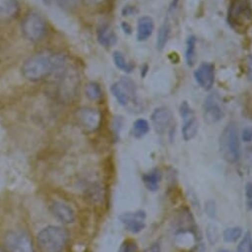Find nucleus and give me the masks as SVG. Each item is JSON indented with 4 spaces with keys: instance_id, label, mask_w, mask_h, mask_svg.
Listing matches in <instances>:
<instances>
[{
    "instance_id": "nucleus-30",
    "label": "nucleus",
    "mask_w": 252,
    "mask_h": 252,
    "mask_svg": "<svg viewBox=\"0 0 252 252\" xmlns=\"http://www.w3.org/2000/svg\"><path fill=\"white\" fill-rule=\"evenodd\" d=\"M205 212L207 216L211 219H215L217 216V206L216 202L213 200H209L205 204Z\"/></svg>"
},
{
    "instance_id": "nucleus-18",
    "label": "nucleus",
    "mask_w": 252,
    "mask_h": 252,
    "mask_svg": "<svg viewBox=\"0 0 252 252\" xmlns=\"http://www.w3.org/2000/svg\"><path fill=\"white\" fill-rule=\"evenodd\" d=\"M97 40L100 45L110 47L116 44L117 38L111 28L107 24H103L97 29Z\"/></svg>"
},
{
    "instance_id": "nucleus-7",
    "label": "nucleus",
    "mask_w": 252,
    "mask_h": 252,
    "mask_svg": "<svg viewBox=\"0 0 252 252\" xmlns=\"http://www.w3.org/2000/svg\"><path fill=\"white\" fill-rule=\"evenodd\" d=\"M60 86L58 88V95L62 101H73L78 94L79 78L74 71L68 70L60 79Z\"/></svg>"
},
{
    "instance_id": "nucleus-36",
    "label": "nucleus",
    "mask_w": 252,
    "mask_h": 252,
    "mask_svg": "<svg viewBox=\"0 0 252 252\" xmlns=\"http://www.w3.org/2000/svg\"><path fill=\"white\" fill-rule=\"evenodd\" d=\"M245 196L248 200H252V183H247L245 186Z\"/></svg>"
},
{
    "instance_id": "nucleus-22",
    "label": "nucleus",
    "mask_w": 252,
    "mask_h": 252,
    "mask_svg": "<svg viewBox=\"0 0 252 252\" xmlns=\"http://www.w3.org/2000/svg\"><path fill=\"white\" fill-rule=\"evenodd\" d=\"M150 130V126L147 120L145 119H137L133 123V127H132V135L135 138H142L145 136Z\"/></svg>"
},
{
    "instance_id": "nucleus-9",
    "label": "nucleus",
    "mask_w": 252,
    "mask_h": 252,
    "mask_svg": "<svg viewBox=\"0 0 252 252\" xmlns=\"http://www.w3.org/2000/svg\"><path fill=\"white\" fill-rule=\"evenodd\" d=\"M119 220L124 224L128 231L131 233H139L145 228L146 214L144 211H137L133 213H124L118 217Z\"/></svg>"
},
{
    "instance_id": "nucleus-28",
    "label": "nucleus",
    "mask_w": 252,
    "mask_h": 252,
    "mask_svg": "<svg viewBox=\"0 0 252 252\" xmlns=\"http://www.w3.org/2000/svg\"><path fill=\"white\" fill-rule=\"evenodd\" d=\"M207 237H208V240L211 244H215L218 242L219 238H220V232H219V229L218 227L213 224V223H210L207 227Z\"/></svg>"
},
{
    "instance_id": "nucleus-32",
    "label": "nucleus",
    "mask_w": 252,
    "mask_h": 252,
    "mask_svg": "<svg viewBox=\"0 0 252 252\" xmlns=\"http://www.w3.org/2000/svg\"><path fill=\"white\" fill-rule=\"evenodd\" d=\"M90 199H92L94 202H97L101 198V189L97 186H94L90 190Z\"/></svg>"
},
{
    "instance_id": "nucleus-21",
    "label": "nucleus",
    "mask_w": 252,
    "mask_h": 252,
    "mask_svg": "<svg viewBox=\"0 0 252 252\" xmlns=\"http://www.w3.org/2000/svg\"><path fill=\"white\" fill-rule=\"evenodd\" d=\"M112 57H113V62H114L116 68H118L119 70L126 72V73H131L132 70L134 69V66L126 61V59L124 58V56L121 52H119V51L113 52Z\"/></svg>"
},
{
    "instance_id": "nucleus-42",
    "label": "nucleus",
    "mask_w": 252,
    "mask_h": 252,
    "mask_svg": "<svg viewBox=\"0 0 252 252\" xmlns=\"http://www.w3.org/2000/svg\"><path fill=\"white\" fill-rule=\"evenodd\" d=\"M0 252H4V251H3L1 248H0Z\"/></svg>"
},
{
    "instance_id": "nucleus-29",
    "label": "nucleus",
    "mask_w": 252,
    "mask_h": 252,
    "mask_svg": "<svg viewBox=\"0 0 252 252\" xmlns=\"http://www.w3.org/2000/svg\"><path fill=\"white\" fill-rule=\"evenodd\" d=\"M56 1L63 9L73 10L78 6L80 0H56Z\"/></svg>"
},
{
    "instance_id": "nucleus-26",
    "label": "nucleus",
    "mask_w": 252,
    "mask_h": 252,
    "mask_svg": "<svg viewBox=\"0 0 252 252\" xmlns=\"http://www.w3.org/2000/svg\"><path fill=\"white\" fill-rule=\"evenodd\" d=\"M236 252H252V235L250 231L245 232L237 246Z\"/></svg>"
},
{
    "instance_id": "nucleus-13",
    "label": "nucleus",
    "mask_w": 252,
    "mask_h": 252,
    "mask_svg": "<svg viewBox=\"0 0 252 252\" xmlns=\"http://www.w3.org/2000/svg\"><path fill=\"white\" fill-rule=\"evenodd\" d=\"M197 83L205 91H210L215 83V66L211 63H203L194 73Z\"/></svg>"
},
{
    "instance_id": "nucleus-3",
    "label": "nucleus",
    "mask_w": 252,
    "mask_h": 252,
    "mask_svg": "<svg viewBox=\"0 0 252 252\" xmlns=\"http://www.w3.org/2000/svg\"><path fill=\"white\" fill-rule=\"evenodd\" d=\"M38 242L45 252H63L68 242L69 233L61 226L50 225L38 233Z\"/></svg>"
},
{
    "instance_id": "nucleus-24",
    "label": "nucleus",
    "mask_w": 252,
    "mask_h": 252,
    "mask_svg": "<svg viewBox=\"0 0 252 252\" xmlns=\"http://www.w3.org/2000/svg\"><path fill=\"white\" fill-rule=\"evenodd\" d=\"M169 34H170V27L169 24L167 22H165L159 29L158 31V35H157V42H156V46L158 50H163L164 47L167 44L168 38H169Z\"/></svg>"
},
{
    "instance_id": "nucleus-38",
    "label": "nucleus",
    "mask_w": 252,
    "mask_h": 252,
    "mask_svg": "<svg viewBox=\"0 0 252 252\" xmlns=\"http://www.w3.org/2000/svg\"><path fill=\"white\" fill-rule=\"evenodd\" d=\"M103 1H105V0H85L86 4H88V5H91V6H95V5H98V4L102 3Z\"/></svg>"
},
{
    "instance_id": "nucleus-35",
    "label": "nucleus",
    "mask_w": 252,
    "mask_h": 252,
    "mask_svg": "<svg viewBox=\"0 0 252 252\" xmlns=\"http://www.w3.org/2000/svg\"><path fill=\"white\" fill-rule=\"evenodd\" d=\"M247 76L248 79L252 81V56L247 58Z\"/></svg>"
},
{
    "instance_id": "nucleus-11",
    "label": "nucleus",
    "mask_w": 252,
    "mask_h": 252,
    "mask_svg": "<svg viewBox=\"0 0 252 252\" xmlns=\"http://www.w3.org/2000/svg\"><path fill=\"white\" fill-rule=\"evenodd\" d=\"M224 116V112L220 104L218 96L216 94H211L207 97L204 104V119L205 121L212 125L220 121Z\"/></svg>"
},
{
    "instance_id": "nucleus-10",
    "label": "nucleus",
    "mask_w": 252,
    "mask_h": 252,
    "mask_svg": "<svg viewBox=\"0 0 252 252\" xmlns=\"http://www.w3.org/2000/svg\"><path fill=\"white\" fill-rule=\"evenodd\" d=\"M151 121L155 131L158 134H164L173 123V114L167 107H157L151 114Z\"/></svg>"
},
{
    "instance_id": "nucleus-2",
    "label": "nucleus",
    "mask_w": 252,
    "mask_h": 252,
    "mask_svg": "<svg viewBox=\"0 0 252 252\" xmlns=\"http://www.w3.org/2000/svg\"><path fill=\"white\" fill-rule=\"evenodd\" d=\"M220 152L224 161L235 163L240 156L238 130L234 122L228 123L220 136Z\"/></svg>"
},
{
    "instance_id": "nucleus-4",
    "label": "nucleus",
    "mask_w": 252,
    "mask_h": 252,
    "mask_svg": "<svg viewBox=\"0 0 252 252\" xmlns=\"http://www.w3.org/2000/svg\"><path fill=\"white\" fill-rule=\"evenodd\" d=\"M227 20L236 31H245L252 24V7L248 0H232L228 7Z\"/></svg>"
},
{
    "instance_id": "nucleus-19",
    "label": "nucleus",
    "mask_w": 252,
    "mask_h": 252,
    "mask_svg": "<svg viewBox=\"0 0 252 252\" xmlns=\"http://www.w3.org/2000/svg\"><path fill=\"white\" fill-rule=\"evenodd\" d=\"M162 179V175L159 170L154 169L142 176L144 186L151 192H156L159 189V183Z\"/></svg>"
},
{
    "instance_id": "nucleus-15",
    "label": "nucleus",
    "mask_w": 252,
    "mask_h": 252,
    "mask_svg": "<svg viewBox=\"0 0 252 252\" xmlns=\"http://www.w3.org/2000/svg\"><path fill=\"white\" fill-rule=\"evenodd\" d=\"M18 12V0H0V20L12 19Z\"/></svg>"
},
{
    "instance_id": "nucleus-5",
    "label": "nucleus",
    "mask_w": 252,
    "mask_h": 252,
    "mask_svg": "<svg viewBox=\"0 0 252 252\" xmlns=\"http://www.w3.org/2000/svg\"><path fill=\"white\" fill-rule=\"evenodd\" d=\"M21 31L24 38L32 43L41 41L47 32V25L44 18L35 11L25 15L21 24Z\"/></svg>"
},
{
    "instance_id": "nucleus-17",
    "label": "nucleus",
    "mask_w": 252,
    "mask_h": 252,
    "mask_svg": "<svg viewBox=\"0 0 252 252\" xmlns=\"http://www.w3.org/2000/svg\"><path fill=\"white\" fill-rule=\"evenodd\" d=\"M154 31V21L150 16H142L138 20L137 40L146 41Z\"/></svg>"
},
{
    "instance_id": "nucleus-39",
    "label": "nucleus",
    "mask_w": 252,
    "mask_h": 252,
    "mask_svg": "<svg viewBox=\"0 0 252 252\" xmlns=\"http://www.w3.org/2000/svg\"><path fill=\"white\" fill-rule=\"evenodd\" d=\"M147 252H161V247L159 243H154L152 244L149 248Z\"/></svg>"
},
{
    "instance_id": "nucleus-25",
    "label": "nucleus",
    "mask_w": 252,
    "mask_h": 252,
    "mask_svg": "<svg viewBox=\"0 0 252 252\" xmlns=\"http://www.w3.org/2000/svg\"><path fill=\"white\" fill-rule=\"evenodd\" d=\"M241 235H242V228L239 226H233V227L226 228L222 234L223 240L228 243L237 241L241 237Z\"/></svg>"
},
{
    "instance_id": "nucleus-33",
    "label": "nucleus",
    "mask_w": 252,
    "mask_h": 252,
    "mask_svg": "<svg viewBox=\"0 0 252 252\" xmlns=\"http://www.w3.org/2000/svg\"><path fill=\"white\" fill-rule=\"evenodd\" d=\"M242 140L245 142H250L252 140V130L246 128L242 132Z\"/></svg>"
},
{
    "instance_id": "nucleus-41",
    "label": "nucleus",
    "mask_w": 252,
    "mask_h": 252,
    "mask_svg": "<svg viewBox=\"0 0 252 252\" xmlns=\"http://www.w3.org/2000/svg\"><path fill=\"white\" fill-rule=\"evenodd\" d=\"M218 252H231V251H229L227 249H220Z\"/></svg>"
},
{
    "instance_id": "nucleus-34",
    "label": "nucleus",
    "mask_w": 252,
    "mask_h": 252,
    "mask_svg": "<svg viewBox=\"0 0 252 252\" xmlns=\"http://www.w3.org/2000/svg\"><path fill=\"white\" fill-rule=\"evenodd\" d=\"M135 12H136L135 7L130 6V5L125 6V7L122 9V15H123V16H129V15H132V14L135 13Z\"/></svg>"
},
{
    "instance_id": "nucleus-31",
    "label": "nucleus",
    "mask_w": 252,
    "mask_h": 252,
    "mask_svg": "<svg viewBox=\"0 0 252 252\" xmlns=\"http://www.w3.org/2000/svg\"><path fill=\"white\" fill-rule=\"evenodd\" d=\"M180 115L182 116L183 119L194 115V112H193L192 108L190 107V105L188 104L187 101H183L181 103V105H180Z\"/></svg>"
},
{
    "instance_id": "nucleus-23",
    "label": "nucleus",
    "mask_w": 252,
    "mask_h": 252,
    "mask_svg": "<svg viewBox=\"0 0 252 252\" xmlns=\"http://www.w3.org/2000/svg\"><path fill=\"white\" fill-rule=\"evenodd\" d=\"M85 92H86L87 97L93 101H97L102 96V92L99 85L94 82L88 83L85 87Z\"/></svg>"
},
{
    "instance_id": "nucleus-12",
    "label": "nucleus",
    "mask_w": 252,
    "mask_h": 252,
    "mask_svg": "<svg viewBox=\"0 0 252 252\" xmlns=\"http://www.w3.org/2000/svg\"><path fill=\"white\" fill-rule=\"evenodd\" d=\"M78 119L86 130L93 132L99 127L101 123V114L96 109L82 107L78 111Z\"/></svg>"
},
{
    "instance_id": "nucleus-16",
    "label": "nucleus",
    "mask_w": 252,
    "mask_h": 252,
    "mask_svg": "<svg viewBox=\"0 0 252 252\" xmlns=\"http://www.w3.org/2000/svg\"><path fill=\"white\" fill-rule=\"evenodd\" d=\"M199 131V122L195 115L184 119L182 126V135L185 141H190L196 137Z\"/></svg>"
},
{
    "instance_id": "nucleus-37",
    "label": "nucleus",
    "mask_w": 252,
    "mask_h": 252,
    "mask_svg": "<svg viewBox=\"0 0 252 252\" xmlns=\"http://www.w3.org/2000/svg\"><path fill=\"white\" fill-rule=\"evenodd\" d=\"M191 252H206L205 244H204V243H198V244H196V245L192 248Z\"/></svg>"
},
{
    "instance_id": "nucleus-14",
    "label": "nucleus",
    "mask_w": 252,
    "mask_h": 252,
    "mask_svg": "<svg viewBox=\"0 0 252 252\" xmlns=\"http://www.w3.org/2000/svg\"><path fill=\"white\" fill-rule=\"evenodd\" d=\"M53 215L63 223L70 224L75 222L76 215L71 207L62 202H54L51 206Z\"/></svg>"
},
{
    "instance_id": "nucleus-6",
    "label": "nucleus",
    "mask_w": 252,
    "mask_h": 252,
    "mask_svg": "<svg viewBox=\"0 0 252 252\" xmlns=\"http://www.w3.org/2000/svg\"><path fill=\"white\" fill-rule=\"evenodd\" d=\"M111 93L122 106H129L136 102L135 84L128 78H122L111 86Z\"/></svg>"
},
{
    "instance_id": "nucleus-20",
    "label": "nucleus",
    "mask_w": 252,
    "mask_h": 252,
    "mask_svg": "<svg viewBox=\"0 0 252 252\" xmlns=\"http://www.w3.org/2000/svg\"><path fill=\"white\" fill-rule=\"evenodd\" d=\"M196 45L197 39L195 36H190L187 40L186 48V61L189 67H193L196 64L197 55H196Z\"/></svg>"
},
{
    "instance_id": "nucleus-27",
    "label": "nucleus",
    "mask_w": 252,
    "mask_h": 252,
    "mask_svg": "<svg viewBox=\"0 0 252 252\" xmlns=\"http://www.w3.org/2000/svg\"><path fill=\"white\" fill-rule=\"evenodd\" d=\"M117 252H139L138 245L133 239L124 240Z\"/></svg>"
},
{
    "instance_id": "nucleus-1",
    "label": "nucleus",
    "mask_w": 252,
    "mask_h": 252,
    "mask_svg": "<svg viewBox=\"0 0 252 252\" xmlns=\"http://www.w3.org/2000/svg\"><path fill=\"white\" fill-rule=\"evenodd\" d=\"M68 70L66 57L60 53L43 51L28 58L22 65L23 77L30 82H40L50 77L60 79Z\"/></svg>"
},
{
    "instance_id": "nucleus-8",
    "label": "nucleus",
    "mask_w": 252,
    "mask_h": 252,
    "mask_svg": "<svg viewBox=\"0 0 252 252\" xmlns=\"http://www.w3.org/2000/svg\"><path fill=\"white\" fill-rule=\"evenodd\" d=\"M4 244L8 252H34L29 235L22 231H9L4 237Z\"/></svg>"
},
{
    "instance_id": "nucleus-40",
    "label": "nucleus",
    "mask_w": 252,
    "mask_h": 252,
    "mask_svg": "<svg viewBox=\"0 0 252 252\" xmlns=\"http://www.w3.org/2000/svg\"><path fill=\"white\" fill-rule=\"evenodd\" d=\"M122 28H123V30H124L125 33H127V34H130V33H131V27L128 25V23L123 22V23H122Z\"/></svg>"
}]
</instances>
